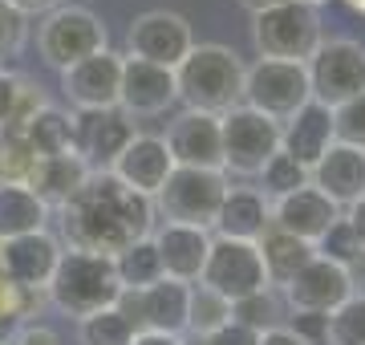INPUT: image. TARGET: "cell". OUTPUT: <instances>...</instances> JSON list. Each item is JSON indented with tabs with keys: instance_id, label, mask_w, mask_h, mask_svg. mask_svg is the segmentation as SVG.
<instances>
[{
	"instance_id": "cell-12",
	"label": "cell",
	"mask_w": 365,
	"mask_h": 345,
	"mask_svg": "<svg viewBox=\"0 0 365 345\" xmlns=\"http://www.w3.org/2000/svg\"><path fill=\"white\" fill-rule=\"evenodd\" d=\"M126 57H138V61H150V66H167L175 69L182 57L195 49V29L191 21L170 9H150V13H138L126 29Z\"/></svg>"
},
{
	"instance_id": "cell-33",
	"label": "cell",
	"mask_w": 365,
	"mask_h": 345,
	"mask_svg": "<svg viewBox=\"0 0 365 345\" xmlns=\"http://www.w3.org/2000/svg\"><path fill=\"white\" fill-rule=\"evenodd\" d=\"M134 333L138 329L118 309H102L78 321V345H130Z\"/></svg>"
},
{
	"instance_id": "cell-22",
	"label": "cell",
	"mask_w": 365,
	"mask_h": 345,
	"mask_svg": "<svg viewBox=\"0 0 365 345\" xmlns=\"http://www.w3.org/2000/svg\"><path fill=\"white\" fill-rule=\"evenodd\" d=\"M309 183H313L329 203H337L341 212H345L349 203H357L365 195V150L333 143L325 155H321V163L309 171Z\"/></svg>"
},
{
	"instance_id": "cell-11",
	"label": "cell",
	"mask_w": 365,
	"mask_h": 345,
	"mask_svg": "<svg viewBox=\"0 0 365 345\" xmlns=\"http://www.w3.org/2000/svg\"><path fill=\"white\" fill-rule=\"evenodd\" d=\"M187 305H191V284L182 280H155L146 289H122L118 313L130 321L138 333H167V337H187Z\"/></svg>"
},
{
	"instance_id": "cell-40",
	"label": "cell",
	"mask_w": 365,
	"mask_h": 345,
	"mask_svg": "<svg viewBox=\"0 0 365 345\" xmlns=\"http://www.w3.org/2000/svg\"><path fill=\"white\" fill-rule=\"evenodd\" d=\"M9 345H66V337H61V329L57 325H49V321H21L9 337H4Z\"/></svg>"
},
{
	"instance_id": "cell-23",
	"label": "cell",
	"mask_w": 365,
	"mask_h": 345,
	"mask_svg": "<svg viewBox=\"0 0 365 345\" xmlns=\"http://www.w3.org/2000/svg\"><path fill=\"white\" fill-rule=\"evenodd\" d=\"M333 143H337V134H333V110L321 106V102H304L292 118L280 122V150H284L288 159H297L304 171H313Z\"/></svg>"
},
{
	"instance_id": "cell-18",
	"label": "cell",
	"mask_w": 365,
	"mask_h": 345,
	"mask_svg": "<svg viewBox=\"0 0 365 345\" xmlns=\"http://www.w3.org/2000/svg\"><path fill=\"white\" fill-rule=\"evenodd\" d=\"M134 122L122 110H93V114H73V155L90 171H110L114 159L134 138Z\"/></svg>"
},
{
	"instance_id": "cell-19",
	"label": "cell",
	"mask_w": 365,
	"mask_h": 345,
	"mask_svg": "<svg viewBox=\"0 0 365 345\" xmlns=\"http://www.w3.org/2000/svg\"><path fill=\"white\" fill-rule=\"evenodd\" d=\"M170 171H175V159H170L163 134H143V130L126 143V150L110 167V175H114L118 183L130 187L134 195H146V200H155L158 191H163Z\"/></svg>"
},
{
	"instance_id": "cell-8",
	"label": "cell",
	"mask_w": 365,
	"mask_h": 345,
	"mask_svg": "<svg viewBox=\"0 0 365 345\" xmlns=\"http://www.w3.org/2000/svg\"><path fill=\"white\" fill-rule=\"evenodd\" d=\"M223 138V175L227 179H256L264 163L280 150V122L264 118L260 110L235 106L220 118Z\"/></svg>"
},
{
	"instance_id": "cell-34",
	"label": "cell",
	"mask_w": 365,
	"mask_h": 345,
	"mask_svg": "<svg viewBox=\"0 0 365 345\" xmlns=\"http://www.w3.org/2000/svg\"><path fill=\"white\" fill-rule=\"evenodd\" d=\"M325 345H365V292H353L325 317Z\"/></svg>"
},
{
	"instance_id": "cell-38",
	"label": "cell",
	"mask_w": 365,
	"mask_h": 345,
	"mask_svg": "<svg viewBox=\"0 0 365 345\" xmlns=\"http://www.w3.org/2000/svg\"><path fill=\"white\" fill-rule=\"evenodd\" d=\"M333 134H337V143L365 150V93L333 110Z\"/></svg>"
},
{
	"instance_id": "cell-15",
	"label": "cell",
	"mask_w": 365,
	"mask_h": 345,
	"mask_svg": "<svg viewBox=\"0 0 365 345\" xmlns=\"http://www.w3.org/2000/svg\"><path fill=\"white\" fill-rule=\"evenodd\" d=\"M61 252H66V244L53 236L49 227H45V232H33V236L0 240V277L45 297Z\"/></svg>"
},
{
	"instance_id": "cell-17",
	"label": "cell",
	"mask_w": 365,
	"mask_h": 345,
	"mask_svg": "<svg viewBox=\"0 0 365 345\" xmlns=\"http://www.w3.org/2000/svg\"><path fill=\"white\" fill-rule=\"evenodd\" d=\"M179 102L175 90V69L167 66H150L138 57L122 61V90H118V110L126 118H163L170 106Z\"/></svg>"
},
{
	"instance_id": "cell-1",
	"label": "cell",
	"mask_w": 365,
	"mask_h": 345,
	"mask_svg": "<svg viewBox=\"0 0 365 345\" xmlns=\"http://www.w3.org/2000/svg\"><path fill=\"white\" fill-rule=\"evenodd\" d=\"M53 215L61 224L66 248L106 256V260H114L122 248H130L134 240H146L158 227L155 203L122 187L110 171H93L90 183Z\"/></svg>"
},
{
	"instance_id": "cell-37",
	"label": "cell",
	"mask_w": 365,
	"mask_h": 345,
	"mask_svg": "<svg viewBox=\"0 0 365 345\" xmlns=\"http://www.w3.org/2000/svg\"><path fill=\"white\" fill-rule=\"evenodd\" d=\"M41 301H45L41 292H29V289H21V284L0 277V325H13L16 329L21 321H33Z\"/></svg>"
},
{
	"instance_id": "cell-49",
	"label": "cell",
	"mask_w": 365,
	"mask_h": 345,
	"mask_svg": "<svg viewBox=\"0 0 365 345\" xmlns=\"http://www.w3.org/2000/svg\"><path fill=\"white\" fill-rule=\"evenodd\" d=\"M0 345H9V341H0Z\"/></svg>"
},
{
	"instance_id": "cell-45",
	"label": "cell",
	"mask_w": 365,
	"mask_h": 345,
	"mask_svg": "<svg viewBox=\"0 0 365 345\" xmlns=\"http://www.w3.org/2000/svg\"><path fill=\"white\" fill-rule=\"evenodd\" d=\"M130 345H182V337H167V333H134Z\"/></svg>"
},
{
	"instance_id": "cell-29",
	"label": "cell",
	"mask_w": 365,
	"mask_h": 345,
	"mask_svg": "<svg viewBox=\"0 0 365 345\" xmlns=\"http://www.w3.org/2000/svg\"><path fill=\"white\" fill-rule=\"evenodd\" d=\"M114 272H118V284L122 289H146V284H155L163 280V264H158V248L155 240H134L130 248H122L114 256Z\"/></svg>"
},
{
	"instance_id": "cell-7",
	"label": "cell",
	"mask_w": 365,
	"mask_h": 345,
	"mask_svg": "<svg viewBox=\"0 0 365 345\" xmlns=\"http://www.w3.org/2000/svg\"><path fill=\"white\" fill-rule=\"evenodd\" d=\"M313 102L337 110L365 93V45L353 37H325L304 61Z\"/></svg>"
},
{
	"instance_id": "cell-35",
	"label": "cell",
	"mask_w": 365,
	"mask_h": 345,
	"mask_svg": "<svg viewBox=\"0 0 365 345\" xmlns=\"http://www.w3.org/2000/svg\"><path fill=\"white\" fill-rule=\"evenodd\" d=\"M33 163H37V155L25 143V134L16 126H0V183H25Z\"/></svg>"
},
{
	"instance_id": "cell-30",
	"label": "cell",
	"mask_w": 365,
	"mask_h": 345,
	"mask_svg": "<svg viewBox=\"0 0 365 345\" xmlns=\"http://www.w3.org/2000/svg\"><path fill=\"white\" fill-rule=\"evenodd\" d=\"M232 321V305L223 301L220 292L191 284V305H187V337H207V333L223 329Z\"/></svg>"
},
{
	"instance_id": "cell-27",
	"label": "cell",
	"mask_w": 365,
	"mask_h": 345,
	"mask_svg": "<svg viewBox=\"0 0 365 345\" xmlns=\"http://www.w3.org/2000/svg\"><path fill=\"white\" fill-rule=\"evenodd\" d=\"M256 248H260V256H264V268H268L272 289L288 284V280L297 277L300 268H304V264L317 256L313 244H304V240L288 236V232H276V227H268V232L256 240Z\"/></svg>"
},
{
	"instance_id": "cell-48",
	"label": "cell",
	"mask_w": 365,
	"mask_h": 345,
	"mask_svg": "<svg viewBox=\"0 0 365 345\" xmlns=\"http://www.w3.org/2000/svg\"><path fill=\"white\" fill-rule=\"evenodd\" d=\"M297 4H309V9H317V13H321V4H329V0H297Z\"/></svg>"
},
{
	"instance_id": "cell-39",
	"label": "cell",
	"mask_w": 365,
	"mask_h": 345,
	"mask_svg": "<svg viewBox=\"0 0 365 345\" xmlns=\"http://www.w3.org/2000/svg\"><path fill=\"white\" fill-rule=\"evenodd\" d=\"M29 41V21L16 9H9L4 0H0V66L9 61V57H16L21 49H25Z\"/></svg>"
},
{
	"instance_id": "cell-14",
	"label": "cell",
	"mask_w": 365,
	"mask_h": 345,
	"mask_svg": "<svg viewBox=\"0 0 365 345\" xmlns=\"http://www.w3.org/2000/svg\"><path fill=\"white\" fill-rule=\"evenodd\" d=\"M122 61L126 57L114 49L86 57L61 73V93L73 106V114H93V110H118V90H122Z\"/></svg>"
},
{
	"instance_id": "cell-36",
	"label": "cell",
	"mask_w": 365,
	"mask_h": 345,
	"mask_svg": "<svg viewBox=\"0 0 365 345\" xmlns=\"http://www.w3.org/2000/svg\"><path fill=\"white\" fill-rule=\"evenodd\" d=\"M313 248H317V256H321V260H333V264H341V268H349L353 260L365 252L361 244H357V236H353V227L345 224V215H341L337 224L329 227L325 236L317 240Z\"/></svg>"
},
{
	"instance_id": "cell-16",
	"label": "cell",
	"mask_w": 365,
	"mask_h": 345,
	"mask_svg": "<svg viewBox=\"0 0 365 345\" xmlns=\"http://www.w3.org/2000/svg\"><path fill=\"white\" fill-rule=\"evenodd\" d=\"M167 143L175 167H195V171H223V138L220 118L203 110H179L167 122Z\"/></svg>"
},
{
	"instance_id": "cell-21",
	"label": "cell",
	"mask_w": 365,
	"mask_h": 345,
	"mask_svg": "<svg viewBox=\"0 0 365 345\" xmlns=\"http://www.w3.org/2000/svg\"><path fill=\"white\" fill-rule=\"evenodd\" d=\"M272 227L276 232H288V236L304 240V244H317V240L325 236L329 227L341 220V207L337 203H329L313 183L284 195V200H272Z\"/></svg>"
},
{
	"instance_id": "cell-9",
	"label": "cell",
	"mask_w": 365,
	"mask_h": 345,
	"mask_svg": "<svg viewBox=\"0 0 365 345\" xmlns=\"http://www.w3.org/2000/svg\"><path fill=\"white\" fill-rule=\"evenodd\" d=\"M199 284L220 292L227 305L272 289L260 248L248 244V240H223V236H211V252H207L203 272H199Z\"/></svg>"
},
{
	"instance_id": "cell-6",
	"label": "cell",
	"mask_w": 365,
	"mask_h": 345,
	"mask_svg": "<svg viewBox=\"0 0 365 345\" xmlns=\"http://www.w3.org/2000/svg\"><path fill=\"white\" fill-rule=\"evenodd\" d=\"M321 41H325L321 13L309 9V4H297V0H284V4L252 16V45L268 61H297V66H304Z\"/></svg>"
},
{
	"instance_id": "cell-13",
	"label": "cell",
	"mask_w": 365,
	"mask_h": 345,
	"mask_svg": "<svg viewBox=\"0 0 365 345\" xmlns=\"http://www.w3.org/2000/svg\"><path fill=\"white\" fill-rule=\"evenodd\" d=\"M276 292H280V301H284V309L292 317H329L333 309L345 305L353 297V280L341 264L313 256L297 277L288 284H280Z\"/></svg>"
},
{
	"instance_id": "cell-20",
	"label": "cell",
	"mask_w": 365,
	"mask_h": 345,
	"mask_svg": "<svg viewBox=\"0 0 365 345\" xmlns=\"http://www.w3.org/2000/svg\"><path fill=\"white\" fill-rule=\"evenodd\" d=\"M158 248V264L167 280H182V284H199V272L207 264L211 252V232L187 224H158L150 232Z\"/></svg>"
},
{
	"instance_id": "cell-24",
	"label": "cell",
	"mask_w": 365,
	"mask_h": 345,
	"mask_svg": "<svg viewBox=\"0 0 365 345\" xmlns=\"http://www.w3.org/2000/svg\"><path fill=\"white\" fill-rule=\"evenodd\" d=\"M90 167L73 155V150H66V155H49V159H37L33 163V171H29L25 187L37 195L49 212H61L73 195H78L81 187L90 183Z\"/></svg>"
},
{
	"instance_id": "cell-26",
	"label": "cell",
	"mask_w": 365,
	"mask_h": 345,
	"mask_svg": "<svg viewBox=\"0 0 365 345\" xmlns=\"http://www.w3.org/2000/svg\"><path fill=\"white\" fill-rule=\"evenodd\" d=\"M53 212L29 191L25 183H0V240L45 232Z\"/></svg>"
},
{
	"instance_id": "cell-28",
	"label": "cell",
	"mask_w": 365,
	"mask_h": 345,
	"mask_svg": "<svg viewBox=\"0 0 365 345\" xmlns=\"http://www.w3.org/2000/svg\"><path fill=\"white\" fill-rule=\"evenodd\" d=\"M16 130L25 134V143L33 146L37 159H49V155H66L73 150V114L57 106H41L29 122H21Z\"/></svg>"
},
{
	"instance_id": "cell-5",
	"label": "cell",
	"mask_w": 365,
	"mask_h": 345,
	"mask_svg": "<svg viewBox=\"0 0 365 345\" xmlns=\"http://www.w3.org/2000/svg\"><path fill=\"white\" fill-rule=\"evenodd\" d=\"M232 179L223 171H195V167H175L155 200V215L163 224H187V227H215V215L223 207Z\"/></svg>"
},
{
	"instance_id": "cell-2",
	"label": "cell",
	"mask_w": 365,
	"mask_h": 345,
	"mask_svg": "<svg viewBox=\"0 0 365 345\" xmlns=\"http://www.w3.org/2000/svg\"><path fill=\"white\" fill-rule=\"evenodd\" d=\"M244 61L227 45H195L191 53L175 66V90L182 110H203L223 118L227 110L244 106Z\"/></svg>"
},
{
	"instance_id": "cell-3",
	"label": "cell",
	"mask_w": 365,
	"mask_h": 345,
	"mask_svg": "<svg viewBox=\"0 0 365 345\" xmlns=\"http://www.w3.org/2000/svg\"><path fill=\"white\" fill-rule=\"evenodd\" d=\"M118 297H122V284H118L114 260L93 252H73V248L61 252L57 272H53L49 289H45V301L73 321L102 313V309H114Z\"/></svg>"
},
{
	"instance_id": "cell-46",
	"label": "cell",
	"mask_w": 365,
	"mask_h": 345,
	"mask_svg": "<svg viewBox=\"0 0 365 345\" xmlns=\"http://www.w3.org/2000/svg\"><path fill=\"white\" fill-rule=\"evenodd\" d=\"M240 4H244V9L256 16V13H264V9H276V4H284V0H240Z\"/></svg>"
},
{
	"instance_id": "cell-4",
	"label": "cell",
	"mask_w": 365,
	"mask_h": 345,
	"mask_svg": "<svg viewBox=\"0 0 365 345\" xmlns=\"http://www.w3.org/2000/svg\"><path fill=\"white\" fill-rule=\"evenodd\" d=\"M102 49H110L106 21L86 4H57L53 13L37 21V53L57 73H66L69 66H78Z\"/></svg>"
},
{
	"instance_id": "cell-32",
	"label": "cell",
	"mask_w": 365,
	"mask_h": 345,
	"mask_svg": "<svg viewBox=\"0 0 365 345\" xmlns=\"http://www.w3.org/2000/svg\"><path fill=\"white\" fill-rule=\"evenodd\" d=\"M284 313L288 309H284V301H280L276 289H264V292H256V297H244V301L232 305V321L248 325L252 333H268V329H276V325H288Z\"/></svg>"
},
{
	"instance_id": "cell-47",
	"label": "cell",
	"mask_w": 365,
	"mask_h": 345,
	"mask_svg": "<svg viewBox=\"0 0 365 345\" xmlns=\"http://www.w3.org/2000/svg\"><path fill=\"white\" fill-rule=\"evenodd\" d=\"M341 4H345V9H349V13L365 16V0H341Z\"/></svg>"
},
{
	"instance_id": "cell-41",
	"label": "cell",
	"mask_w": 365,
	"mask_h": 345,
	"mask_svg": "<svg viewBox=\"0 0 365 345\" xmlns=\"http://www.w3.org/2000/svg\"><path fill=\"white\" fill-rule=\"evenodd\" d=\"M21 73L0 66V126H13L16 118V98H21Z\"/></svg>"
},
{
	"instance_id": "cell-25",
	"label": "cell",
	"mask_w": 365,
	"mask_h": 345,
	"mask_svg": "<svg viewBox=\"0 0 365 345\" xmlns=\"http://www.w3.org/2000/svg\"><path fill=\"white\" fill-rule=\"evenodd\" d=\"M272 203L264 200L256 187H227V195H223V207L215 215V227H211V236H223V240H256L272 227Z\"/></svg>"
},
{
	"instance_id": "cell-44",
	"label": "cell",
	"mask_w": 365,
	"mask_h": 345,
	"mask_svg": "<svg viewBox=\"0 0 365 345\" xmlns=\"http://www.w3.org/2000/svg\"><path fill=\"white\" fill-rule=\"evenodd\" d=\"M341 215H345V224L353 227V236H357V244L365 248V195H361L357 203H349V207H345Z\"/></svg>"
},
{
	"instance_id": "cell-43",
	"label": "cell",
	"mask_w": 365,
	"mask_h": 345,
	"mask_svg": "<svg viewBox=\"0 0 365 345\" xmlns=\"http://www.w3.org/2000/svg\"><path fill=\"white\" fill-rule=\"evenodd\" d=\"M260 345H309V341H304L292 325H276V329L260 333Z\"/></svg>"
},
{
	"instance_id": "cell-10",
	"label": "cell",
	"mask_w": 365,
	"mask_h": 345,
	"mask_svg": "<svg viewBox=\"0 0 365 345\" xmlns=\"http://www.w3.org/2000/svg\"><path fill=\"white\" fill-rule=\"evenodd\" d=\"M304 102H313V90H309L304 66H297V61H268V57H260L256 66L244 69V106L260 110L264 118L284 122Z\"/></svg>"
},
{
	"instance_id": "cell-42",
	"label": "cell",
	"mask_w": 365,
	"mask_h": 345,
	"mask_svg": "<svg viewBox=\"0 0 365 345\" xmlns=\"http://www.w3.org/2000/svg\"><path fill=\"white\" fill-rule=\"evenodd\" d=\"M4 4H9V9H16L25 21H33V16L53 13V9H57V4H66V0H4Z\"/></svg>"
},
{
	"instance_id": "cell-31",
	"label": "cell",
	"mask_w": 365,
	"mask_h": 345,
	"mask_svg": "<svg viewBox=\"0 0 365 345\" xmlns=\"http://www.w3.org/2000/svg\"><path fill=\"white\" fill-rule=\"evenodd\" d=\"M256 179H260L256 191H260L268 203L284 200V195H292V191H300V187H309V171H304L297 159H288L284 150H276L272 159L264 163V171L256 175Z\"/></svg>"
}]
</instances>
